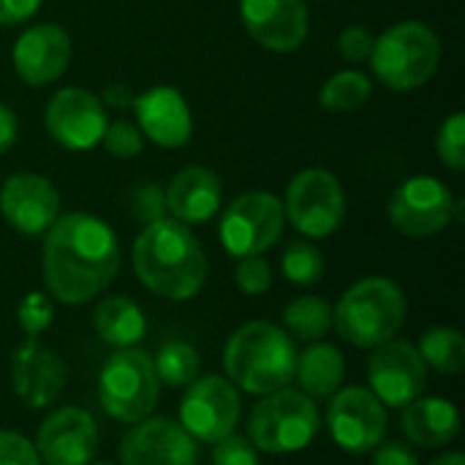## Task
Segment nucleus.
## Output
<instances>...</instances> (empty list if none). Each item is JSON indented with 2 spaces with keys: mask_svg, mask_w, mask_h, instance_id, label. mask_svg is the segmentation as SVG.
<instances>
[{
  "mask_svg": "<svg viewBox=\"0 0 465 465\" xmlns=\"http://www.w3.org/2000/svg\"><path fill=\"white\" fill-rule=\"evenodd\" d=\"M44 283L52 300L84 305L120 270V242L109 223L87 213L57 215L44 232Z\"/></svg>",
  "mask_w": 465,
  "mask_h": 465,
  "instance_id": "f257e3e1",
  "label": "nucleus"
},
{
  "mask_svg": "<svg viewBox=\"0 0 465 465\" xmlns=\"http://www.w3.org/2000/svg\"><path fill=\"white\" fill-rule=\"evenodd\" d=\"M134 272L153 294L183 302L202 292L207 281V256L185 223L161 218L136 237Z\"/></svg>",
  "mask_w": 465,
  "mask_h": 465,
  "instance_id": "f03ea898",
  "label": "nucleus"
},
{
  "mask_svg": "<svg viewBox=\"0 0 465 465\" xmlns=\"http://www.w3.org/2000/svg\"><path fill=\"white\" fill-rule=\"evenodd\" d=\"M297 349L286 330L270 322H248L223 349L226 379L248 395H270L294 379Z\"/></svg>",
  "mask_w": 465,
  "mask_h": 465,
  "instance_id": "7ed1b4c3",
  "label": "nucleus"
},
{
  "mask_svg": "<svg viewBox=\"0 0 465 465\" xmlns=\"http://www.w3.org/2000/svg\"><path fill=\"white\" fill-rule=\"evenodd\" d=\"M406 322V294L390 278L357 281L332 311L338 335L354 349H376L392 341Z\"/></svg>",
  "mask_w": 465,
  "mask_h": 465,
  "instance_id": "20e7f679",
  "label": "nucleus"
},
{
  "mask_svg": "<svg viewBox=\"0 0 465 465\" xmlns=\"http://www.w3.org/2000/svg\"><path fill=\"white\" fill-rule=\"evenodd\" d=\"M322 420L316 403L300 390H275L262 395L248 420V441L256 452L292 455L302 452L319 436Z\"/></svg>",
  "mask_w": 465,
  "mask_h": 465,
  "instance_id": "39448f33",
  "label": "nucleus"
},
{
  "mask_svg": "<svg viewBox=\"0 0 465 465\" xmlns=\"http://www.w3.org/2000/svg\"><path fill=\"white\" fill-rule=\"evenodd\" d=\"M441 41L422 22H398L381 38H376L371 52L373 74L398 93L422 87L439 68Z\"/></svg>",
  "mask_w": 465,
  "mask_h": 465,
  "instance_id": "423d86ee",
  "label": "nucleus"
},
{
  "mask_svg": "<svg viewBox=\"0 0 465 465\" xmlns=\"http://www.w3.org/2000/svg\"><path fill=\"white\" fill-rule=\"evenodd\" d=\"M161 381L153 357L142 349H117L98 373V401L104 411L125 425L142 422L158 403Z\"/></svg>",
  "mask_w": 465,
  "mask_h": 465,
  "instance_id": "0eeeda50",
  "label": "nucleus"
},
{
  "mask_svg": "<svg viewBox=\"0 0 465 465\" xmlns=\"http://www.w3.org/2000/svg\"><path fill=\"white\" fill-rule=\"evenodd\" d=\"M283 215L305 237H330L346 215V196L335 174L327 169L300 172L286 188Z\"/></svg>",
  "mask_w": 465,
  "mask_h": 465,
  "instance_id": "6e6552de",
  "label": "nucleus"
},
{
  "mask_svg": "<svg viewBox=\"0 0 465 465\" xmlns=\"http://www.w3.org/2000/svg\"><path fill=\"white\" fill-rule=\"evenodd\" d=\"M283 204L267 191L237 196L221 218V245L237 256H262L283 234Z\"/></svg>",
  "mask_w": 465,
  "mask_h": 465,
  "instance_id": "1a4fd4ad",
  "label": "nucleus"
},
{
  "mask_svg": "<svg viewBox=\"0 0 465 465\" xmlns=\"http://www.w3.org/2000/svg\"><path fill=\"white\" fill-rule=\"evenodd\" d=\"M242 403L237 387L223 376H204L188 384L180 403V425L193 441L215 444L240 425Z\"/></svg>",
  "mask_w": 465,
  "mask_h": 465,
  "instance_id": "9d476101",
  "label": "nucleus"
},
{
  "mask_svg": "<svg viewBox=\"0 0 465 465\" xmlns=\"http://www.w3.org/2000/svg\"><path fill=\"white\" fill-rule=\"evenodd\" d=\"M327 430L343 452H373L387 433L384 403L365 387L338 390L327 406Z\"/></svg>",
  "mask_w": 465,
  "mask_h": 465,
  "instance_id": "9b49d317",
  "label": "nucleus"
},
{
  "mask_svg": "<svg viewBox=\"0 0 465 465\" xmlns=\"http://www.w3.org/2000/svg\"><path fill=\"white\" fill-rule=\"evenodd\" d=\"M455 218V196L436 177H411L390 199V223L414 240L433 237Z\"/></svg>",
  "mask_w": 465,
  "mask_h": 465,
  "instance_id": "f8f14e48",
  "label": "nucleus"
},
{
  "mask_svg": "<svg viewBox=\"0 0 465 465\" xmlns=\"http://www.w3.org/2000/svg\"><path fill=\"white\" fill-rule=\"evenodd\" d=\"M371 392L390 409H406L428 387V365L409 341H387L368 362Z\"/></svg>",
  "mask_w": 465,
  "mask_h": 465,
  "instance_id": "ddd939ff",
  "label": "nucleus"
},
{
  "mask_svg": "<svg viewBox=\"0 0 465 465\" xmlns=\"http://www.w3.org/2000/svg\"><path fill=\"white\" fill-rule=\"evenodd\" d=\"M199 447L188 430L166 417H147L120 441L123 465H196Z\"/></svg>",
  "mask_w": 465,
  "mask_h": 465,
  "instance_id": "4468645a",
  "label": "nucleus"
},
{
  "mask_svg": "<svg viewBox=\"0 0 465 465\" xmlns=\"http://www.w3.org/2000/svg\"><path fill=\"white\" fill-rule=\"evenodd\" d=\"M35 452L46 465H90L98 452V428L90 411L54 409L38 428Z\"/></svg>",
  "mask_w": 465,
  "mask_h": 465,
  "instance_id": "2eb2a0df",
  "label": "nucleus"
},
{
  "mask_svg": "<svg viewBox=\"0 0 465 465\" xmlns=\"http://www.w3.org/2000/svg\"><path fill=\"white\" fill-rule=\"evenodd\" d=\"M106 125L104 104L82 87H65L54 93L46 106V131L65 150L95 147L104 139Z\"/></svg>",
  "mask_w": 465,
  "mask_h": 465,
  "instance_id": "dca6fc26",
  "label": "nucleus"
},
{
  "mask_svg": "<svg viewBox=\"0 0 465 465\" xmlns=\"http://www.w3.org/2000/svg\"><path fill=\"white\" fill-rule=\"evenodd\" d=\"M68 379L63 357L46 349L38 338H25L11 357V387L22 406L46 409L52 406Z\"/></svg>",
  "mask_w": 465,
  "mask_h": 465,
  "instance_id": "f3484780",
  "label": "nucleus"
},
{
  "mask_svg": "<svg viewBox=\"0 0 465 465\" xmlns=\"http://www.w3.org/2000/svg\"><path fill=\"white\" fill-rule=\"evenodd\" d=\"M248 35L272 52H294L308 38L305 0H240Z\"/></svg>",
  "mask_w": 465,
  "mask_h": 465,
  "instance_id": "a211bd4d",
  "label": "nucleus"
},
{
  "mask_svg": "<svg viewBox=\"0 0 465 465\" xmlns=\"http://www.w3.org/2000/svg\"><path fill=\"white\" fill-rule=\"evenodd\" d=\"M0 213L22 234H44L60 215V196L41 174H14L0 188Z\"/></svg>",
  "mask_w": 465,
  "mask_h": 465,
  "instance_id": "6ab92c4d",
  "label": "nucleus"
},
{
  "mask_svg": "<svg viewBox=\"0 0 465 465\" xmlns=\"http://www.w3.org/2000/svg\"><path fill=\"white\" fill-rule=\"evenodd\" d=\"M71 60V38L60 25H33L14 44V68L25 84H46L63 76Z\"/></svg>",
  "mask_w": 465,
  "mask_h": 465,
  "instance_id": "aec40b11",
  "label": "nucleus"
},
{
  "mask_svg": "<svg viewBox=\"0 0 465 465\" xmlns=\"http://www.w3.org/2000/svg\"><path fill=\"white\" fill-rule=\"evenodd\" d=\"M139 128L161 147H183L193 134L188 101L169 84H158L131 101Z\"/></svg>",
  "mask_w": 465,
  "mask_h": 465,
  "instance_id": "412c9836",
  "label": "nucleus"
},
{
  "mask_svg": "<svg viewBox=\"0 0 465 465\" xmlns=\"http://www.w3.org/2000/svg\"><path fill=\"white\" fill-rule=\"evenodd\" d=\"M166 193V213L180 223H204L221 210V180L213 169L185 166L174 174Z\"/></svg>",
  "mask_w": 465,
  "mask_h": 465,
  "instance_id": "4be33fe9",
  "label": "nucleus"
},
{
  "mask_svg": "<svg viewBox=\"0 0 465 465\" xmlns=\"http://www.w3.org/2000/svg\"><path fill=\"white\" fill-rule=\"evenodd\" d=\"M403 433L414 447L441 450L460 433V414L447 398H417L403 409Z\"/></svg>",
  "mask_w": 465,
  "mask_h": 465,
  "instance_id": "5701e85b",
  "label": "nucleus"
},
{
  "mask_svg": "<svg viewBox=\"0 0 465 465\" xmlns=\"http://www.w3.org/2000/svg\"><path fill=\"white\" fill-rule=\"evenodd\" d=\"M294 379L300 381V392L311 401L332 398L346 379V360L335 346L313 341L302 354H297Z\"/></svg>",
  "mask_w": 465,
  "mask_h": 465,
  "instance_id": "b1692460",
  "label": "nucleus"
},
{
  "mask_svg": "<svg viewBox=\"0 0 465 465\" xmlns=\"http://www.w3.org/2000/svg\"><path fill=\"white\" fill-rule=\"evenodd\" d=\"M93 327L98 338L112 349H134L147 332V319L131 297L114 294L95 305Z\"/></svg>",
  "mask_w": 465,
  "mask_h": 465,
  "instance_id": "393cba45",
  "label": "nucleus"
},
{
  "mask_svg": "<svg viewBox=\"0 0 465 465\" xmlns=\"http://www.w3.org/2000/svg\"><path fill=\"white\" fill-rule=\"evenodd\" d=\"M283 330L289 338L313 343L332 330V305L322 297H300L283 308Z\"/></svg>",
  "mask_w": 465,
  "mask_h": 465,
  "instance_id": "a878e982",
  "label": "nucleus"
},
{
  "mask_svg": "<svg viewBox=\"0 0 465 465\" xmlns=\"http://www.w3.org/2000/svg\"><path fill=\"white\" fill-rule=\"evenodd\" d=\"M420 357L441 376H458L465 368V338L452 327H433L420 341Z\"/></svg>",
  "mask_w": 465,
  "mask_h": 465,
  "instance_id": "bb28decb",
  "label": "nucleus"
},
{
  "mask_svg": "<svg viewBox=\"0 0 465 465\" xmlns=\"http://www.w3.org/2000/svg\"><path fill=\"white\" fill-rule=\"evenodd\" d=\"M153 368L158 381L169 384V387H188L191 381L199 379V351L188 343V341H166L155 357H153Z\"/></svg>",
  "mask_w": 465,
  "mask_h": 465,
  "instance_id": "cd10ccee",
  "label": "nucleus"
},
{
  "mask_svg": "<svg viewBox=\"0 0 465 465\" xmlns=\"http://www.w3.org/2000/svg\"><path fill=\"white\" fill-rule=\"evenodd\" d=\"M371 79L360 71H341L322 87V106L327 112H357L371 98Z\"/></svg>",
  "mask_w": 465,
  "mask_h": 465,
  "instance_id": "c85d7f7f",
  "label": "nucleus"
},
{
  "mask_svg": "<svg viewBox=\"0 0 465 465\" xmlns=\"http://www.w3.org/2000/svg\"><path fill=\"white\" fill-rule=\"evenodd\" d=\"M281 270H283V278L297 283V286H313L322 281L324 275V256L322 251L308 242V240H294L286 251H283V259H281Z\"/></svg>",
  "mask_w": 465,
  "mask_h": 465,
  "instance_id": "c756f323",
  "label": "nucleus"
},
{
  "mask_svg": "<svg viewBox=\"0 0 465 465\" xmlns=\"http://www.w3.org/2000/svg\"><path fill=\"white\" fill-rule=\"evenodd\" d=\"M436 153H439V161L444 166H450L455 172L465 169V117L460 112L447 117L444 125L439 128Z\"/></svg>",
  "mask_w": 465,
  "mask_h": 465,
  "instance_id": "7c9ffc66",
  "label": "nucleus"
},
{
  "mask_svg": "<svg viewBox=\"0 0 465 465\" xmlns=\"http://www.w3.org/2000/svg\"><path fill=\"white\" fill-rule=\"evenodd\" d=\"M16 319H19V327L27 338H38L41 332H46L54 322V305H52L49 294H44V292L25 294L19 302Z\"/></svg>",
  "mask_w": 465,
  "mask_h": 465,
  "instance_id": "2f4dec72",
  "label": "nucleus"
},
{
  "mask_svg": "<svg viewBox=\"0 0 465 465\" xmlns=\"http://www.w3.org/2000/svg\"><path fill=\"white\" fill-rule=\"evenodd\" d=\"M128 213L134 221L150 226L161 218H166V193L161 185H153V183H144L139 188L131 191L128 196Z\"/></svg>",
  "mask_w": 465,
  "mask_h": 465,
  "instance_id": "473e14b6",
  "label": "nucleus"
},
{
  "mask_svg": "<svg viewBox=\"0 0 465 465\" xmlns=\"http://www.w3.org/2000/svg\"><path fill=\"white\" fill-rule=\"evenodd\" d=\"M234 281L242 294L259 297L272 286V267L262 256H245V259H240V264L234 270Z\"/></svg>",
  "mask_w": 465,
  "mask_h": 465,
  "instance_id": "72a5a7b5",
  "label": "nucleus"
},
{
  "mask_svg": "<svg viewBox=\"0 0 465 465\" xmlns=\"http://www.w3.org/2000/svg\"><path fill=\"white\" fill-rule=\"evenodd\" d=\"M213 465H259V452L245 436L229 433L213 444Z\"/></svg>",
  "mask_w": 465,
  "mask_h": 465,
  "instance_id": "f704fd0d",
  "label": "nucleus"
},
{
  "mask_svg": "<svg viewBox=\"0 0 465 465\" xmlns=\"http://www.w3.org/2000/svg\"><path fill=\"white\" fill-rule=\"evenodd\" d=\"M106 150L114 155V158H134L142 153V131L125 120H117L112 125H106L104 131V139Z\"/></svg>",
  "mask_w": 465,
  "mask_h": 465,
  "instance_id": "c9c22d12",
  "label": "nucleus"
},
{
  "mask_svg": "<svg viewBox=\"0 0 465 465\" xmlns=\"http://www.w3.org/2000/svg\"><path fill=\"white\" fill-rule=\"evenodd\" d=\"M0 465H41L35 444H30L22 433L0 430Z\"/></svg>",
  "mask_w": 465,
  "mask_h": 465,
  "instance_id": "e433bc0d",
  "label": "nucleus"
},
{
  "mask_svg": "<svg viewBox=\"0 0 465 465\" xmlns=\"http://www.w3.org/2000/svg\"><path fill=\"white\" fill-rule=\"evenodd\" d=\"M373 44H376V38L371 35L368 27L351 25V27H346V30L341 33L338 49H341V54H343L349 63H362V60H371Z\"/></svg>",
  "mask_w": 465,
  "mask_h": 465,
  "instance_id": "4c0bfd02",
  "label": "nucleus"
},
{
  "mask_svg": "<svg viewBox=\"0 0 465 465\" xmlns=\"http://www.w3.org/2000/svg\"><path fill=\"white\" fill-rule=\"evenodd\" d=\"M373 465H420V458L411 447L387 441L373 450Z\"/></svg>",
  "mask_w": 465,
  "mask_h": 465,
  "instance_id": "58836bf2",
  "label": "nucleus"
},
{
  "mask_svg": "<svg viewBox=\"0 0 465 465\" xmlns=\"http://www.w3.org/2000/svg\"><path fill=\"white\" fill-rule=\"evenodd\" d=\"M41 0H0V25H22L38 11Z\"/></svg>",
  "mask_w": 465,
  "mask_h": 465,
  "instance_id": "ea45409f",
  "label": "nucleus"
},
{
  "mask_svg": "<svg viewBox=\"0 0 465 465\" xmlns=\"http://www.w3.org/2000/svg\"><path fill=\"white\" fill-rule=\"evenodd\" d=\"M16 134H19V123H16V114L5 106V104H0V155L8 150V147H14V142H16Z\"/></svg>",
  "mask_w": 465,
  "mask_h": 465,
  "instance_id": "a19ab883",
  "label": "nucleus"
},
{
  "mask_svg": "<svg viewBox=\"0 0 465 465\" xmlns=\"http://www.w3.org/2000/svg\"><path fill=\"white\" fill-rule=\"evenodd\" d=\"M104 98H106V104L114 106V109H128L131 101H134V95H131L128 87H123V84H109L106 93H104Z\"/></svg>",
  "mask_w": 465,
  "mask_h": 465,
  "instance_id": "79ce46f5",
  "label": "nucleus"
},
{
  "mask_svg": "<svg viewBox=\"0 0 465 465\" xmlns=\"http://www.w3.org/2000/svg\"><path fill=\"white\" fill-rule=\"evenodd\" d=\"M430 465H465V458L460 452H447V455L436 458Z\"/></svg>",
  "mask_w": 465,
  "mask_h": 465,
  "instance_id": "37998d69",
  "label": "nucleus"
},
{
  "mask_svg": "<svg viewBox=\"0 0 465 465\" xmlns=\"http://www.w3.org/2000/svg\"><path fill=\"white\" fill-rule=\"evenodd\" d=\"M90 465H112V463H95V460H93V463H90Z\"/></svg>",
  "mask_w": 465,
  "mask_h": 465,
  "instance_id": "c03bdc74",
  "label": "nucleus"
}]
</instances>
